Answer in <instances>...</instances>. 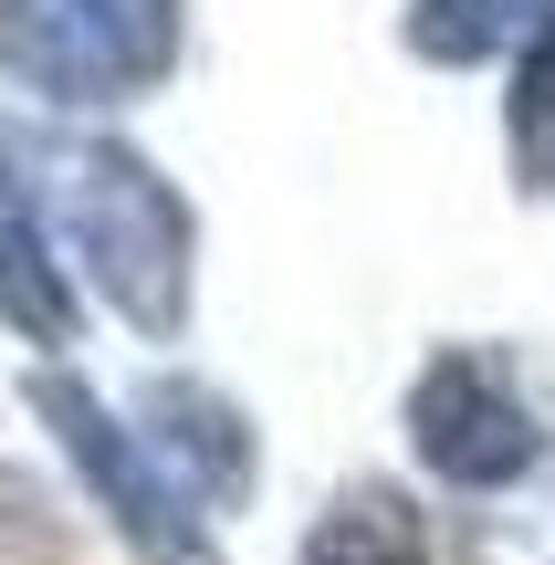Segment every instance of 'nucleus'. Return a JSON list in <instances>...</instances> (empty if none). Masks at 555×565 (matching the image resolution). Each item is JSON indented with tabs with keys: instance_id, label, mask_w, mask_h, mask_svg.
<instances>
[{
	"instance_id": "nucleus-1",
	"label": "nucleus",
	"mask_w": 555,
	"mask_h": 565,
	"mask_svg": "<svg viewBox=\"0 0 555 565\" xmlns=\"http://www.w3.org/2000/svg\"><path fill=\"white\" fill-rule=\"evenodd\" d=\"M63 221H74V263L95 273V294L116 303L137 335H179L189 324V200L137 158V147H84L63 168Z\"/></svg>"
},
{
	"instance_id": "nucleus-2",
	"label": "nucleus",
	"mask_w": 555,
	"mask_h": 565,
	"mask_svg": "<svg viewBox=\"0 0 555 565\" xmlns=\"http://www.w3.org/2000/svg\"><path fill=\"white\" fill-rule=\"evenodd\" d=\"M32 408H42V429L63 440V461L84 471V492L105 503V524L126 534L137 565H221L200 482H179V461L158 440H137L95 387H74L63 366H32Z\"/></svg>"
},
{
	"instance_id": "nucleus-3",
	"label": "nucleus",
	"mask_w": 555,
	"mask_h": 565,
	"mask_svg": "<svg viewBox=\"0 0 555 565\" xmlns=\"http://www.w3.org/2000/svg\"><path fill=\"white\" fill-rule=\"evenodd\" d=\"M179 63V0H0V74L42 105H137Z\"/></svg>"
},
{
	"instance_id": "nucleus-4",
	"label": "nucleus",
	"mask_w": 555,
	"mask_h": 565,
	"mask_svg": "<svg viewBox=\"0 0 555 565\" xmlns=\"http://www.w3.org/2000/svg\"><path fill=\"white\" fill-rule=\"evenodd\" d=\"M409 450L451 492H503V482H524V471L545 461V419H535V398L503 377V356L440 345V356L419 366V387H409Z\"/></svg>"
},
{
	"instance_id": "nucleus-5",
	"label": "nucleus",
	"mask_w": 555,
	"mask_h": 565,
	"mask_svg": "<svg viewBox=\"0 0 555 565\" xmlns=\"http://www.w3.org/2000/svg\"><path fill=\"white\" fill-rule=\"evenodd\" d=\"M137 419H147V440H158L168 461L200 482V503H210V513H231V503L252 492V471H263V461H252L242 408L210 398V387H189V377H158V387L137 398Z\"/></svg>"
},
{
	"instance_id": "nucleus-6",
	"label": "nucleus",
	"mask_w": 555,
	"mask_h": 565,
	"mask_svg": "<svg viewBox=\"0 0 555 565\" xmlns=\"http://www.w3.org/2000/svg\"><path fill=\"white\" fill-rule=\"evenodd\" d=\"M0 324H21L32 345H74V273L42 242L32 179H21L11 147H0Z\"/></svg>"
},
{
	"instance_id": "nucleus-7",
	"label": "nucleus",
	"mask_w": 555,
	"mask_h": 565,
	"mask_svg": "<svg viewBox=\"0 0 555 565\" xmlns=\"http://www.w3.org/2000/svg\"><path fill=\"white\" fill-rule=\"evenodd\" d=\"M305 565H440V545H430V524L409 513V492L356 482V492H335V503L314 513Z\"/></svg>"
},
{
	"instance_id": "nucleus-8",
	"label": "nucleus",
	"mask_w": 555,
	"mask_h": 565,
	"mask_svg": "<svg viewBox=\"0 0 555 565\" xmlns=\"http://www.w3.org/2000/svg\"><path fill=\"white\" fill-rule=\"evenodd\" d=\"M555 0H409V53L419 63H493L503 42L545 32Z\"/></svg>"
},
{
	"instance_id": "nucleus-9",
	"label": "nucleus",
	"mask_w": 555,
	"mask_h": 565,
	"mask_svg": "<svg viewBox=\"0 0 555 565\" xmlns=\"http://www.w3.org/2000/svg\"><path fill=\"white\" fill-rule=\"evenodd\" d=\"M514 179L535 200H555V21L535 32V53L514 74Z\"/></svg>"
}]
</instances>
